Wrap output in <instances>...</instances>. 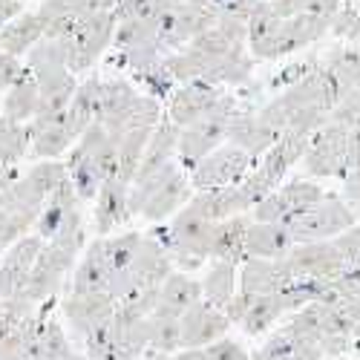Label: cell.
<instances>
[{
    "instance_id": "6da1fadb",
    "label": "cell",
    "mask_w": 360,
    "mask_h": 360,
    "mask_svg": "<svg viewBox=\"0 0 360 360\" xmlns=\"http://www.w3.org/2000/svg\"><path fill=\"white\" fill-rule=\"evenodd\" d=\"M343 89L326 67H314L306 78L288 84L283 93L259 110V118L277 136L283 133H306L314 136L332 115Z\"/></svg>"
},
{
    "instance_id": "7a4b0ae2",
    "label": "cell",
    "mask_w": 360,
    "mask_h": 360,
    "mask_svg": "<svg viewBox=\"0 0 360 360\" xmlns=\"http://www.w3.org/2000/svg\"><path fill=\"white\" fill-rule=\"evenodd\" d=\"M67 173L81 202L96 199L101 185L118 173V150L101 124L89 127L67 153Z\"/></svg>"
},
{
    "instance_id": "3957f363",
    "label": "cell",
    "mask_w": 360,
    "mask_h": 360,
    "mask_svg": "<svg viewBox=\"0 0 360 360\" xmlns=\"http://www.w3.org/2000/svg\"><path fill=\"white\" fill-rule=\"evenodd\" d=\"M191 199H193V185L188 167L170 162L159 173L130 185V214L144 217L150 222H162L167 217H176Z\"/></svg>"
},
{
    "instance_id": "277c9868",
    "label": "cell",
    "mask_w": 360,
    "mask_h": 360,
    "mask_svg": "<svg viewBox=\"0 0 360 360\" xmlns=\"http://www.w3.org/2000/svg\"><path fill=\"white\" fill-rule=\"evenodd\" d=\"M84 239H86L84 222H75V225L64 228L58 236L46 239V245H44V251H41L35 268H32V274H29L23 297H29L32 303H49V300L64 288L70 268L75 265V257L84 248Z\"/></svg>"
},
{
    "instance_id": "5b68a950",
    "label": "cell",
    "mask_w": 360,
    "mask_h": 360,
    "mask_svg": "<svg viewBox=\"0 0 360 360\" xmlns=\"http://www.w3.org/2000/svg\"><path fill=\"white\" fill-rule=\"evenodd\" d=\"M214 225L199 214H193L185 205L182 211L173 217V222L165 231V245L170 251V259L179 271H199V268L211 259V239H214Z\"/></svg>"
},
{
    "instance_id": "8992f818",
    "label": "cell",
    "mask_w": 360,
    "mask_h": 360,
    "mask_svg": "<svg viewBox=\"0 0 360 360\" xmlns=\"http://www.w3.org/2000/svg\"><path fill=\"white\" fill-rule=\"evenodd\" d=\"M236 112H243V107L236 104L231 93H225L211 112H205L199 122L182 127V133H179V162H182V167L196 165L199 159H205L228 141V124Z\"/></svg>"
},
{
    "instance_id": "52a82bcc",
    "label": "cell",
    "mask_w": 360,
    "mask_h": 360,
    "mask_svg": "<svg viewBox=\"0 0 360 360\" xmlns=\"http://www.w3.org/2000/svg\"><path fill=\"white\" fill-rule=\"evenodd\" d=\"M357 225V214L346 205V199L340 196H326L317 205H311L309 211L297 214L285 222L294 245L303 243H328L340 233H346L349 228Z\"/></svg>"
},
{
    "instance_id": "ba28073f",
    "label": "cell",
    "mask_w": 360,
    "mask_h": 360,
    "mask_svg": "<svg viewBox=\"0 0 360 360\" xmlns=\"http://www.w3.org/2000/svg\"><path fill=\"white\" fill-rule=\"evenodd\" d=\"M303 165H306V173L314 179H343L349 170H354L352 130H346L335 122H326L311 136Z\"/></svg>"
},
{
    "instance_id": "9c48e42d",
    "label": "cell",
    "mask_w": 360,
    "mask_h": 360,
    "mask_svg": "<svg viewBox=\"0 0 360 360\" xmlns=\"http://www.w3.org/2000/svg\"><path fill=\"white\" fill-rule=\"evenodd\" d=\"M328 29H332V18L300 12V15L283 18V23L274 29L271 38H265L262 44H254L248 49L254 58H259V61H277L283 55H291L297 49L320 41L323 35H328Z\"/></svg>"
},
{
    "instance_id": "30bf717a",
    "label": "cell",
    "mask_w": 360,
    "mask_h": 360,
    "mask_svg": "<svg viewBox=\"0 0 360 360\" xmlns=\"http://www.w3.org/2000/svg\"><path fill=\"white\" fill-rule=\"evenodd\" d=\"M254 159L239 150L236 144L225 141L222 147H217L214 153H207L205 159H199L196 165L188 167L191 185L193 191H217V188H233L254 170Z\"/></svg>"
},
{
    "instance_id": "8fae6325",
    "label": "cell",
    "mask_w": 360,
    "mask_h": 360,
    "mask_svg": "<svg viewBox=\"0 0 360 360\" xmlns=\"http://www.w3.org/2000/svg\"><path fill=\"white\" fill-rule=\"evenodd\" d=\"M115 12H96L86 15L72 32L64 38L67 41V52H70V72H86L98 58L110 49L112 38H115Z\"/></svg>"
},
{
    "instance_id": "7c38bea8",
    "label": "cell",
    "mask_w": 360,
    "mask_h": 360,
    "mask_svg": "<svg viewBox=\"0 0 360 360\" xmlns=\"http://www.w3.org/2000/svg\"><path fill=\"white\" fill-rule=\"evenodd\" d=\"M326 196H328V193L323 191V185L311 182V179H291V182H283L274 193H268V196L254 207L251 219L285 225L291 217L309 211L311 205H317V202L326 199Z\"/></svg>"
},
{
    "instance_id": "4fadbf2b",
    "label": "cell",
    "mask_w": 360,
    "mask_h": 360,
    "mask_svg": "<svg viewBox=\"0 0 360 360\" xmlns=\"http://www.w3.org/2000/svg\"><path fill=\"white\" fill-rule=\"evenodd\" d=\"M288 268H291V277L294 280H317V283H332L338 280L346 265L343 257L338 251V245L328 239V243H303V245H294L291 254L285 257Z\"/></svg>"
},
{
    "instance_id": "5bb4252c",
    "label": "cell",
    "mask_w": 360,
    "mask_h": 360,
    "mask_svg": "<svg viewBox=\"0 0 360 360\" xmlns=\"http://www.w3.org/2000/svg\"><path fill=\"white\" fill-rule=\"evenodd\" d=\"M44 245H46V239L32 233V236H20L18 243L4 254V259H0V294H4L6 300L23 297L29 274H32V268H35Z\"/></svg>"
},
{
    "instance_id": "9a60e30c",
    "label": "cell",
    "mask_w": 360,
    "mask_h": 360,
    "mask_svg": "<svg viewBox=\"0 0 360 360\" xmlns=\"http://www.w3.org/2000/svg\"><path fill=\"white\" fill-rule=\"evenodd\" d=\"M225 96L222 86H214L207 81H191V84H179L170 96V104H167V118L176 124V127H188L205 112H211Z\"/></svg>"
},
{
    "instance_id": "2e32d148",
    "label": "cell",
    "mask_w": 360,
    "mask_h": 360,
    "mask_svg": "<svg viewBox=\"0 0 360 360\" xmlns=\"http://www.w3.org/2000/svg\"><path fill=\"white\" fill-rule=\"evenodd\" d=\"M118 311V303L110 294H70L61 303V314L70 323L72 332L84 340L96 328L107 326Z\"/></svg>"
},
{
    "instance_id": "e0dca14e",
    "label": "cell",
    "mask_w": 360,
    "mask_h": 360,
    "mask_svg": "<svg viewBox=\"0 0 360 360\" xmlns=\"http://www.w3.org/2000/svg\"><path fill=\"white\" fill-rule=\"evenodd\" d=\"M228 328H231V320L222 309L205 303H199L193 309H188L182 314V349H205L222 338H228Z\"/></svg>"
},
{
    "instance_id": "ac0fdd59",
    "label": "cell",
    "mask_w": 360,
    "mask_h": 360,
    "mask_svg": "<svg viewBox=\"0 0 360 360\" xmlns=\"http://www.w3.org/2000/svg\"><path fill=\"white\" fill-rule=\"evenodd\" d=\"M112 141L124 139L133 130H156L162 124V104L153 96H136L133 101H127L124 107H118L112 112H107L98 122Z\"/></svg>"
},
{
    "instance_id": "d6986e66",
    "label": "cell",
    "mask_w": 360,
    "mask_h": 360,
    "mask_svg": "<svg viewBox=\"0 0 360 360\" xmlns=\"http://www.w3.org/2000/svg\"><path fill=\"white\" fill-rule=\"evenodd\" d=\"M294 283L291 268L285 259H243L239 262V291H245L251 297L262 294H280Z\"/></svg>"
},
{
    "instance_id": "ffe728a7",
    "label": "cell",
    "mask_w": 360,
    "mask_h": 360,
    "mask_svg": "<svg viewBox=\"0 0 360 360\" xmlns=\"http://www.w3.org/2000/svg\"><path fill=\"white\" fill-rule=\"evenodd\" d=\"M188 207L193 214H199L207 222H225L233 217H245L248 211H254L251 199L243 193V188H217V191H196L193 199L188 202Z\"/></svg>"
},
{
    "instance_id": "44dd1931",
    "label": "cell",
    "mask_w": 360,
    "mask_h": 360,
    "mask_svg": "<svg viewBox=\"0 0 360 360\" xmlns=\"http://www.w3.org/2000/svg\"><path fill=\"white\" fill-rule=\"evenodd\" d=\"M75 222H84L81 199H78L72 182L67 179V182L46 199L44 211H41V217H38V222H35V233H38L41 239H52V236H58L64 228H70V225H75Z\"/></svg>"
},
{
    "instance_id": "7402d4cb",
    "label": "cell",
    "mask_w": 360,
    "mask_h": 360,
    "mask_svg": "<svg viewBox=\"0 0 360 360\" xmlns=\"http://www.w3.org/2000/svg\"><path fill=\"white\" fill-rule=\"evenodd\" d=\"M130 219H133V214H130V185L122 182L118 176H112L101 185V191L96 196L93 225H96L98 233H110V231L122 228Z\"/></svg>"
},
{
    "instance_id": "603a6c76",
    "label": "cell",
    "mask_w": 360,
    "mask_h": 360,
    "mask_svg": "<svg viewBox=\"0 0 360 360\" xmlns=\"http://www.w3.org/2000/svg\"><path fill=\"white\" fill-rule=\"evenodd\" d=\"M75 144V136L67 127V118L61 115H49V118H32L29 122V150L38 159H58L70 153V147Z\"/></svg>"
},
{
    "instance_id": "cb8c5ba5",
    "label": "cell",
    "mask_w": 360,
    "mask_h": 360,
    "mask_svg": "<svg viewBox=\"0 0 360 360\" xmlns=\"http://www.w3.org/2000/svg\"><path fill=\"white\" fill-rule=\"evenodd\" d=\"M277 139L280 136L262 122L259 112H245L243 110V112H236L231 118V124H228V141L236 144L239 150H245L254 162H259L268 150L274 147Z\"/></svg>"
},
{
    "instance_id": "d4e9b609",
    "label": "cell",
    "mask_w": 360,
    "mask_h": 360,
    "mask_svg": "<svg viewBox=\"0 0 360 360\" xmlns=\"http://www.w3.org/2000/svg\"><path fill=\"white\" fill-rule=\"evenodd\" d=\"M294 248V239L285 225L277 222H257L251 219L245 233V259H285Z\"/></svg>"
},
{
    "instance_id": "484cf974",
    "label": "cell",
    "mask_w": 360,
    "mask_h": 360,
    "mask_svg": "<svg viewBox=\"0 0 360 360\" xmlns=\"http://www.w3.org/2000/svg\"><path fill=\"white\" fill-rule=\"evenodd\" d=\"M202 300V280L185 274V271H173L162 288H159V306L153 314H167V317H182L188 309H193Z\"/></svg>"
},
{
    "instance_id": "4316f807",
    "label": "cell",
    "mask_w": 360,
    "mask_h": 360,
    "mask_svg": "<svg viewBox=\"0 0 360 360\" xmlns=\"http://www.w3.org/2000/svg\"><path fill=\"white\" fill-rule=\"evenodd\" d=\"M101 84H104V81H98V78H89V81L78 84L75 98H72V104H70L67 112H64L67 127H70V133L75 136V141H78L89 127H93V124L101 122Z\"/></svg>"
},
{
    "instance_id": "83f0119b",
    "label": "cell",
    "mask_w": 360,
    "mask_h": 360,
    "mask_svg": "<svg viewBox=\"0 0 360 360\" xmlns=\"http://www.w3.org/2000/svg\"><path fill=\"white\" fill-rule=\"evenodd\" d=\"M44 35H46V29L38 12H23L0 29V52L23 58L29 55V49L44 41Z\"/></svg>"
},
{
    "instance_id": "f1b7e54d",
    "label": "cell",
    "mask_w": 360,
    "mask_h": 360,
    "mask_svg": "<svg viewBox=\"0 0 360 360\" xmlns=\"http://www.w3.org/2000/svg\"><path fill=\"white\" fill-rule=\"evenodd\" d=\"M35 81H38V89H41V104H38V115L35 118H49V115L67 112V107L75 98V89H78L75 75L70 70H61V72L41 75Z\"/></svg>"
},
{
    "instance_id": "f546056e",
    "label": "cell",
    "mask_w": 360,
    "mask_h": 360,
    "mask_svg": "<svg viewBox=\"0 0 360 360\" xmlns=\"http://www.w3.org/2000/svg\"><path fill=\"white\" fill-rule=\"evenodd\" d=\"M70 294H110V268L104 262L98 239L96 243H89V248L84 251L75 274H72Z\"/></svg>"
},
{
    "instance_id": "4dcf8cb0",
    "label": "cell",
    "mask_w": 360,
    "mask_h": 360,
    "mask_svg": "<svg viewBox=\"0 0 360 360\" xmlns=\"http://www.w3.org/2000/svg\"><path fill=\"white\" fill-rule=\"evenodd\" d=\"M251 219L248 217H233L225 222L214 225V239H211V259L233 262L239 265L245 259V233H248Z\"/></svg>"
},
{
    "instance_id": "1f68e13d",
    "label": "cell",
    "mask_w": 360,
    "mask_h": 360,
    "mask_svg": "<svg viewBox=\"0 0 360 360\" xmlns=\"http://www.w3.org/2000/svg\"><path fill=\"white\" fill-rule=\"evenodd\" d=\"M239 291V271L233 262H222V259H211L207 271L202 277V300L211 303L217 309H225L233 294Z\"/></svg>"
},
{
    "instance_id": "d6a6232c",
    "label": "cell",
    "mask_w": 360,
    "mask_h": 360,
    "mask_svg": "<svg viewBox=\"0 0 360 360\" xmlns=\"http://www.w3.org/2000/svg\"><path fill=\"white\" fill-rule=\"evenodd\" d=\"M323 67L335 75V81L340 84L343 96L352 89H360V38H354L352 44H340L326 55Z\"/></svg>"
},
{
    "instance_id": "836d02e7",
    "label": "cell",
    "mask_w": 360,
    "mask_h": 360,
    "mask_svg": "<svg viewBox=\"0 0 360 360\" xmlns=\"http://www.w3.org/2000/svg\"><path fill=\"white\" fill-rule=\"evenodd\" d=\"M38 104H41V89L35 75H29L23 84L6 89V96L0 98V115L15 118L20 124H29L38 115Z\"/></svg>"
},
{
    "instance_id": "e575fe53",
    "label": "cell",
    "mask_w": 360,
    "mask_h": 360,
    "mask_svg": "<svg viewBox=\"0 0 360 360\" xmlns=\"http://www.w3.org/2000/svg\"><path fill=\"white\" fill-rule=\"evenodd\" d=\"M283 314H288L285 303H283V297L280 294H262V297H251V303H248V311L243 317V332L245 335H262L268 332Z\"/></svg>"
},
{
    "instance_id": "d590c367",
    "label": "cell",
    "mask_w": 360,
    "mask_h": 360,
    "mask_svg": "<svg viewBox=\"0 0 360 360\" xmlns=\"http://www.w3.org/2000/svg\"><path fill=\"white\" fill-rule=\"evenodd\" d=\"M150 349L156 354L182 352V317L150 314Z\"/></svg>"
},
{
    "instance_id": "8d00e7d4",
    "label": "cell",
    "mask_w": 360,
    "mask_h": 360,
    "mask_svg": "<svg viewBox=\"0 0 360 360\" xmlns=\"http://www.w3.org/2000/svg\"><path fill=\"white\" fill-rule=\"evenodd\" d=\"M196 4L219 23V20H228V18L248 20V15L254 12V6L259 4V0H196Z\"/></svg>"
},
{
    "instance_id": "74e56055",
    "label": "cell",
    "mask_w": 360,
    "mask_h": 360,
    "mask_svg": "<svg viewBox=\"0 0 360 360\" xmlns=\"http://www.w3.org/2000/svg\"><path fill=\"white\" fill-rule=\"evenodd\" d=\"M328 32H332L338 41H343V44H352L354 38H360V12L354 6H349V4H343L335 12L332 29H328Z\"/></svg>"
},
{
    "instance_id": "f35d334b",
    "label": "cell",
    "mask_w": 360,
    "mask_h": 360,
    "mask_svg": "<svg viewBox=\"0 0 360 360\" xmlns=\"http://www.w3.org/2000/svg\"><path fill=\"white\" fill-rule=\"evenodd\" d=\"M332 243L338 245L340 257H343V265H346V271H360V225L349 228L346 233L335 236Z\"/></svg>"
},
{
    "instance_id": "ab89813d",
    "label": "cell",
    "mask_w": 360,
    "mask_h": 360,
    "mask_svg": "<svg viewBox=\"0 0 360 360\" xmlns=\"http://www.w3.org/2000/svg\"><path fill=\"white\" fill-rule=\"evenodd\" d=\"M29 75H32V72H29L23 58L0 52V89H12V86L23 84Z\"/></svg>"
},
{
    "instance_id": "60d3db41",
    "label": "cell",
    "mask_w": 360,
    "mask_h": 360,
    "mask_svg": "<svg viewBox=\"0 0 360 360\" xmlns=\"http://www.w3.org/2000/svg\"><path fill=\"white\" fill-rule=\"evenodd\" d=\"M205 357L207 360H251L245 346L231 340V338H222V340H217L211 346H205Z\"/></svg>"
},
{
    "instance_id": "b9f144b4",
    "label": "cell",
    "mask_w": 360,
    "mask_h": 360,
    "mask_svg": "<svg viewBox=\"0 0 360 360\" xmlns=\"http://www.w3.org/2000/svg\"><path fill=\"white\" fill-rule=\"evenodd\" d=\"M343 199H346V205L352 207L354 214H360V165L354 167V170H349L343 179Z\"/></svg>"
},
{
    "instance_id": "7bdbcfd3",
    "label": "cell",
    "mask_w": 360,
    "mask_h": 360,
    "mask_svg": "<svg viewBox=\"0 0 360 360\" xmlns=\"http://www.w3.org/2000/svg\"><path fill=\"white\" fill-rule=\"evenodd\" d=\"M165 360H207V357H205V349H182L176 354H165Z\"/></svg>"
},
{
    "instance_id": "ee69618b",
    "label": "cell",
    "mask_w": 360,
    "mask_h": 360,
    "mask_svg": "<svg viewBox=\"0 0 360 360\" xmlns=\"http://www.w3.org/2000/svg\"><path fill=\"white\" fill-rule=\"evenodd\" d=\"M55 360H86V354H78V352L72 349L70 354H61V357H55Z\"/></svg>"
},
{
    "instance_id": "f6af8a7d",
    "label": "cell",
    "mask_w": 360,
    "mask_h": 360,
    "mask_svg": "<svg viewBox=\"0 0 360 360\" xmlns=\"http://www.w3.org/2000/svg\"><path fill=\"white\" fill-rule=\"evenodd\" d=\"M147 360H165V354H153V357H147Z\"/></svg>"
}]
</instances>
